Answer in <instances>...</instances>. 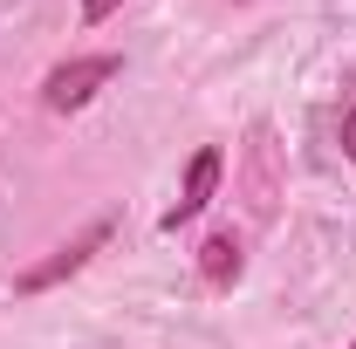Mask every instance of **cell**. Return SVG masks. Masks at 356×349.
<instances>
[{"label": "cell", "instance_id": "7a4b0ae2", "mask_svg": "<svg viewBox=\"0 0 356 349\" xmlns=\"http://www.w3.org/2000/svg\"><path fill=\"white\" fill-rule=\"evenodd\" d=\"M117 69H124L117 55H76V62H55V69H48V83H42V103L55 110V117H69V110H83V103L110 83Z\"/></svg>", "mask_w": 356, "mask_h": 349}, {"label": "cell", "instance_id": "3957f363", "mask_svg": "<svg viewBox=\"0 0 356 349\" xmlns=\"http://www.w3.org/2000/svg\"><path fill=\"white\" fill-rule=\"evenodd\" d=\"M213 192H220V151L213 144H199L192 151V165H185V185H178V199L165 206V226H185V219H199L206 206H213Z\"/></svg>", "mask_w": 356, "mask_h": 349}, {"label": "cell", "instance_id": "6da1fadb", "mask_svg": "<svg viewBox=\"0 0 356 349\" xmlns=\"http://www.w3.org/2000/svg\"><path fill=\"white\" fill-rule=\"evenodd\" d=\"M110 247V219H89L76 240H62L48 261H35V267H21V281H14V295H48V288H62L69 274H83L96 254Z\"/></svg>", "mask_w": 356, "mask_h": 349}, {"label": "cell", "instance_id": "8992f818", "mask_svg": "<svg viewBox=\"0 0 356 349\" xmlns=\"http://www.w3.org/2000/svg\"><path fill=\"white\" fill-rule=\"evenodd\" d=\"M343 158H350V165H356V110H350V117H343Z\"/></svg>", "mask_w": 356, "mask_h": 349}, {"label": "cell", "instance_id": "5b68a950", "mask_svg": "<svg viewBox=\"0 0 356 349\" xmlns=\"http://www.w3.org/2000/svg\"><path fill=\"white\" fill-rule=\"evenodd\" d=\"M117 7H124V0H83V21H89V28H103Z\"/></svg>", "mask_w": 356, "mask_h": 349}, {"label": "cell", "instance_id": "277c9868", "mask_svg": "<svg viewBox=\"0 0 356 349\" xmlns=\"http://www.w3.org/2000/svg\"><path fill=\"white\" fill-rule=\"evenodd\" d=\"M199 274H206V288H233L240 281V240L233 233H213L199 247Z\"/></svg>", "mask_w": 356, "mask_h": 349}]
</instances>
